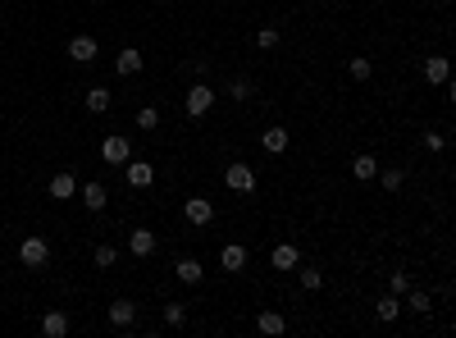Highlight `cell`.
Listing matches in <instances>:
<instances>
[{"instance_id": "1", "label": "cell", "mask_w": 456, "mask_h": 338, "mask_svg": "<svg viewBox=\"0 0 456 338\" xmlns=\"http://www.w3.org/2000/svg\"><path fill=\"white\" fill-rule=\"evenodd\" d=\"M18 260H23L27 270H42L46 260H51V243H46V238H37V234H27L23 247H18Z\"/></svg>"}, {"instance_id": "2", "label": "cell", "mask_w": 456, "mask_h": 338, "mask_svg": "<svg viewBox=\"0 0 456 338\" xmlns=\"http://www.w3.org/2000/svg\"><path fill=\"white\" fill-rule=\"evenodd\" d=\"M183 105H187L192 119L210 114V105H215V87H210V83H192V87H187V101H183Z\"/></svg>"}, {"instance_id": "3", "label": "cell", "mask_w": 456, "mask_h": 338, "mask_svg": "<svg viewBox=\"0 0 456 338\" xmlns=\"http://www.w3.org/2000/svg\"><path fill=\"white\" fill-rule=\"evenodd\" d=\"M224 183L233 192H256V169H251L247 160H233V165L224 169Z\"/></svg>"}, {"instance_id": "4", "label": "cell", "mask_w": 456, "mask_h": 338, "mask_svg": "<svg viewBox=\"0 0 456 338\" xmlns=\"http://www.w3.org/2000/svg\"><path fill=\"white\" fill-rule=\"evenodd\" d=\"M101 160H105V165H128V160H133L128 138H119V133H114V138H105L101 142Z\"/></svg>"}, {"instance_id": "5", "label": "cell", "mask_w": 456, "mask_h": 338, "mask_svg": "<svg viewBox=\"0 0 456 338\" xmlns=\"http://www.w3.org/2000/svg\"><path fill=\"white\" fill-rule=\"evenodd\" d=\"M183 215H187V224H210L215 219V201L210 197H187V206H183Z\"/></svg>"}, {"instance_id": "6", "label": "cell", "mask_w": 456, "mask_h": 338, "mask_svg": "<svg viewBox=\"0 0 456 338\" xmlns=\"http://www.w3.org/2000/svg\"><path fill=\"white\" fill-rule=\"evenodd\" d=\"M155 247H160V238H155L151 229H133V234H128V252L137 256V260H147V256H155Z\"/></svg>"}, {"instance_id": "7", "label": "cell", "mask_w": 456, "mask_h": 338, "mask_svg": "<svg viewBox=\"0 0 456 338\" xmlns=\"http://www.w3.org/2000/svg\"><path fill=\"white\" fill-rule=\"evenodd\" d=\"M123 179H128V188H151L155 183V169L147 165V160H128V165H123Z\"/></svg>"}, {"instance_id": "8", "label": "cell", "mask_w": 456, "mask_h": 338, "mask_svg": "<svg viewBox=\"0 0 456 338\" xmlns=\"http://www.w3.org/2000/svg\"><path fill=\"white\" fill-rule=\"evenodd\" d=\"M142 64H147V60H142V51H133V46H123V51L114 55V69H119L123 78H133V73H142Z\"/></svg>"}, {"instance_id": "9", "label": "cell", "mask_w": 456, "mask_h": 338, "mask_svg": "<svg viewBox=\"0 0 456 338\" xmlns=\"http://www.w3.org/2000/svg\"><path fill=\"white\" fill-rule=\"evenodd\" d=\"M297 260H302V252H297L292 243H278L274 252H269V265L274 270H297Z\"/></svg>"}, {"instance_id": "10", "label": "cell", "mask_w": 456, "mask_h": 338, "mask_svg": "<svg viewBox=\"0 0 456 338\" xmlns=\"http://www.w3.org/2000/svg\"><path fill=\"white\" fill-rule=\"evenodd\" d=\"M96 51H101V46H96L92 37H73V42H69V60H78V64H92Z\"/></svg>"}, {"instance_id": "11", "label": "cell", "mask_w": 456, "mask_h": 338, "mask_svg": "<svg viewBox=\"0 0 456 338\" xmlns=\"http://www.w3.org/2000/svg\"><path fill=\"white\" fill-rule=\"evenodd\" d=\"M424 78H429L433 87L452 83V69H448V60H443V55H429V60H424Z\"/></svg>"}, {"instance_id": "12", "label": "cell", "mask_w": 456, "mask_h": 338, "mask_svg": "<svg viewBox=\"0 0 456 338\" xmlns=\"http://www.w3.org/2000/svg\"><path fill=\"white\" fill-rule=\"evenodd\" d=\"M260 142H265L269 156H283V151H288V128H283V123H274V128H265V138H260Z\"/></svg>"}, {"instance_id": "13", "label": "cell", "mask_w": 456, "mask_h": 338, "mask_svg": "<svg viewBox=\"0 0 456 338\" xmlns=\"http://www.w3.org/2000/svg\"><path fill=\"white\" fill-rule=\"evenodd\" d=\"M73 192H78V179H73L69 169H64V174H55V179H51V197H55V201H69Z\"/></svg>"}, {"instance_id": "14", "label": "cell", "mask_w": 456, "mask_h": 338, "mask_svg": "<svg viewBox=\"0 0 456 338\" xmlns=\"http://www.w3.org/2000/svg\"><path fill=\"white\" fill-rule=\"evenodd\" d=\"M219 265H224V270H233V274H238V270H247V247L228 243L224 252H219Z\"/></svg>"}, {"instance_id": "15", "label": "cell", "mask_w": 456, "mask_h": 338, "mask_svg": "<svg viewBox=\"0 0 456 338\" xmlns=\"http://www.w3.org/2000/svg\"><path fill=\"white\" fill-rule=\"evenodd\" d=\"M173 274H178L183 284H201V274H206V265H201V260H192V256H183L178 265H173Z\"/></svg>"}, {"instance_id": "16", "label": "cell", "mask_w": 456, "mask_h": 338, "mask_svg": "<svg viewBox=\"0 0 456 338\" xmlns=\"http://www.w3.org/2000/svg\"><path fill=\"white\" fill-rule=\"evenodd\" d=\"M110 320H114V325H119V330H128V325H133V320H137V306H133V302H128V297H119V302H114V306H110Z\"/></svg>"}, {"instance_id": "17", "label": "cell", "mask_w": 456, "mask_h": 338, "mask_svg": "<svg viewBox=\"0 0 456 338\" xmlns=\"http://www.w3.org/2000/svg\"><path fill=\"white\" fill-rule=\"evenodd\" d=\"M374 315H379L383 325H393L397 315H402V297H397V293H388V297H379V306H374Z\"/></svg>"}, {"instance_id": "18", "label": "cell", "mask_w": 456, "mask_h": 338, "mask_svg": "<svg viewBox=\"0 0 456 338\" xmlns=\"http://www.w3.org/2000/svg\"><path fill=\"white\" fill-rule=\"evenodd\" d=\"M42 334L46 338H64V334H69V315H64V311H51L42 320Z\"/></svg>"}, {"instance_id": "19", "label": "cell", "mask_w": 456, "mask_h": 338, "mask_svg": "<svg viewBox=\"0 0 456 338\" xmlns=\"http://www.w3.org/2000/svg\"><path fill=\"white\" fill-rule=\"evenodd\" d=\"M105 201H110V192H105L101 183H87L82 188V206L87 210H105Z\"/></svg>"}, {"instance_id": "20", "label": "cell", "mask_w": 456, "mask_h": 338, "mask_svg": "<svg viewBox=\"0 0 456 338\" xmlns=\"http://www.w3.org/2000/svg\"><path fill=\"white\" fill-rule=\"evenodd\" d=\"M406 306L402 311H415V315H429V293H420V288H406Z\"/></svg>"}, {"instance_id": "21", "label": "cell", "mask_w": 456, "mask_h": 338, "mask_svg": "<svg viewBox=\"0 0 456 338\" xmlns=\"http://www.w3.org/2000/svg\"><path fill=\"white\" fill-rule=\"evenodd\" d=\"M352 174H356L361 183H370L374 174H379V160H374V156H356V160H352Z\"/></svg>"}, {"instance_id": "22", "label": "cell", "mask_w": 456, "mask_h": 338, "mask_svg": "<svg viewBox=\"0 0 456 338\" xmlns=\"http://www.w3.org/2000/svg\"><path fill=\"white\" fill-rule=\"evenodd\" d=\"M87 110H92V114L110 110V87H92V92H87Z\"/></svg>"}, {"instance_id": "23", "label": "cell", "mask_w": 456, "mask_h": 338, "mask_svg": "<svg viewBox=\"0 0 456 338\" xmlns=\"http://www.w3.org/2000/svg\"><path fill=\"white\" fill-rule=\"evenodd\" d=\"M256 330H260V334H283V330H288V320H283L278 311H265V315L256 320Z\"/></svg>"}, {"instance_id": "24", "label": "cell", "mask_w": 456, "mask_h": 338, "mask_svg": "<svg viewBox=\"0 0 456 338\" xmlns=\"http://www.w3.org/2000/svg\"><path fill=\"white\" fill-rule=\"evenodd\" d=\"M164 325H173V330H178V325H187V306H183V302H169V306H164Z\"/></svg>"}, {"instance_id": "25", "label": "cell", "mask_w": 456, "mask_h": 338, "mask_svg": "<svg viewBox=\"0 0 456 338\" xmlns=\"http://www.w3.org/2000/svg\"><path fill=\"white\" fill-rule=\"evenodd\" d=\"M251 92H256V87H251L247 78H233V83H228V96H233L238 105H242V101H251Z\"/></svg>"}, {"instance_id": "26", "label": "cell", "mask_w": 456, "mask_h": 338, "mask_svg": "<svg viewBox=\"0 0 456 338\" xmlns=\"http://www.w3.org/2000/svg\"><path fill=\"white\" fill-rule=\"evenodd\" d=\"M155 123H160V110H155V105H142V110H137V128H142V133H151Z\"/></svg>"}, {"instance_id": "27", "label": "cell", "mask_w": 456, "mask_h": 338, "mask_svg": "<svg viewBox=\"0 0 456 338\" xmlns=\"http://www.w3.org/2000/svg\"><path fill=\"white\" fill-rule=\"evenodd\" d=\"M374 179H379L388 192H397V188H402V183H406V174H402V169H383V174H374Z\"/></svg>"}, {"instance_id": "28", "label": "cell", "mask_w": 456, "mask_h": 338, "mask_svg": "<svg viewBox=\"0 0 456 338\" xmlns=\"http://www.w3.org/2000/svg\"><path fill=\"white\" fill-rule=\"evenodd\" d=\"M406 288H411V274H406V270H393V279H388V293H397V297H402Z\"/></svg>"}, {"instance_id": "29", "label": "cell", "mask_w": 456, "mask_h": 338, "mask_svg": "<svg viewBox=\"0 0 456 338\" xmlns=\"http://www.w3.org/2000/svg\"><path fill=\"white\" fill-rule=\"evenodd\" d=\"M370 73H374V64L365 60V55H356V60H352V78H356V83H365Z\"/></svg>"}, {"instance_id": "30", "label": "cell", "mask_w": 456, "mask_h": 338, "mask_svg": "<svg viewBox=\"0 0 456 338\" xmlns=\"http://www.w3.org/2000/svg\"><path fill=\"white\" fill-rule=\"evenodd\" d=\"M114 260H119V252H114L110 243H101V247H96V265H101V270H110Z\"/></svg>"}, {"instance_id": "31", "label": "cell", "mask_w": 456, "mask_h": 338, "mask_svg": "<svg viewBox=\"0 0 456 338\" xmlns=\"http://www.w3.org/2000/svg\"><path fill=\"white\" fill-rule=\"evenodd\" d=\"M256 46H260V51H274V46H278V32H274V28H260V32H256Z\"/></svg>"}, {"instance_id": "32", "label": "cell", "mask_w": 456, "mask_h": 338, "mask_svg": "<svg viewBox=\"0 0 456 338\" xmlns=\"http://www.w3.org/2000/svg\"><path fill=\"white\" fill-rule=\"evenodd\" d=\"M302 288H310V293L324 288V270H302Z\"/></svg>"}, {"instance_id": "33", "label": "cell", "mask_w": 456, "mask_h": 338, "mask_svg": "<svg viewBox=\"0 0 456 338\" xmlns=\"http://www.w3.org/2000/svg\"><path fill=\"white\" fill-rule=\"evenodd\" d=\"M443 147H448V138H443V133H424V151H433V156H438Z\"/></svg>"}]
</instances>
